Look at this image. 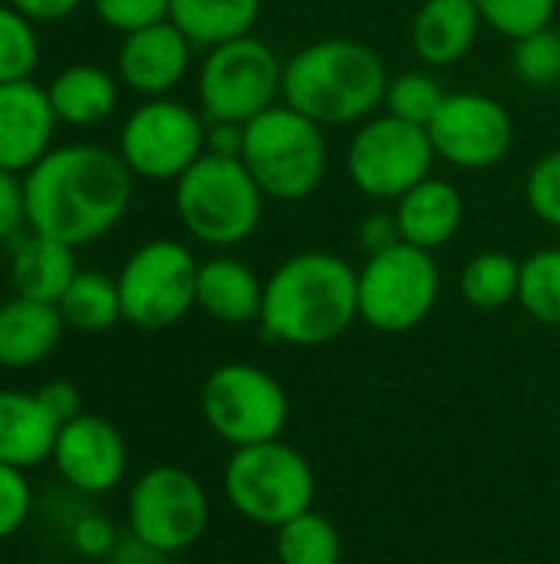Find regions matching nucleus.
Segmentation results:
<instances>
[{
    "instance_id": "1",
    "label": "nucleus",
    "mask_w": 560,
    "mask_h": 564,
    "mask_svg": "<svg viewBox=\"0 0 560 564\" xmlns=\"http://www.w3.org/2000/svg\"><path fill=\"white\" fill-rule=\"evenodd\" d=\"M135 175L119 149L73 142L50 149L23 175L26 228L83 248L109 235L129 212Z\"/></svg>"
},
{
    "instance_id": "2",
    "label": "nucleus",
    "mask_w": 560,
    "mask_h": 564,
    "mask_svg": "<svg viewBox=\"0 0 560 564\" xmlns=\"http://www.w3.org/2000/svg\"><path fill=\"white\" fill-rule=\"evenodd\" d=\"M360 321L356 271L333 251H297L264 281L261 337L284 347H323Z\"/></svg>"
},
{
    "instance_id": "3",
    "label": "nucleus",
    "mask_w": 560,
    "mask_h": 564,
    "mask_svg": "<svg viewBox=\"0 0 560 564\" xmlns=\"http://www.w3.org/2000/svg\"><path fill=\"white\" fill-rule=\"evenodd\" d=\"M389 69L383 56L347 36H327L284 59L281 102L323 129L360 126L383 109Z\"/></svg>"
},
{
    "instance_id": "4",
    "label": "nucleus",
    "mask_w": 560,
    "mask_h": 564,
    "mask_svg": "<svg viewBox=\"0 0 560 564\" xmlns=\"http://www.w3.org/2000/svg\"><path fill=\"white\" fill-rule=\"evenodd\" d=\"M241 162L271 202H304L310 198L330 165V149L323 126L274 102L251 122H244Z\"/></svg>"
},
{
    "instance_id": "5",
    "label": "nucleus",
    "mask_w": 560,
    "mask_h": 564,
    "mask_svg": "<svg viewBox=\"0 0 560 564\" xmlns=\"http://www.w3.org/2000/svg\"><path fill=\"white\" fill-rule=\"evenodd\" d=\"M175 215L182 228L208 248L244 245L264 218V192L251 178L241 159L205 152L175 182Z\"/></svg>"
},
{
    "instance_id": "6",
    "label": "nucleus",
    "mask_w": 560,
    "mask_h": 564,
    "mask_svg": "<svg viewBox=\"0 0 560 564\" xmlns=\"http://www.w3.org/2000/svg\"><path fill=\"white\" fill-rule=\"evenodd\" d=\"M221 482L231 509L261 529H281L284 522L304 516L314 509L317 496L314 466L284 440L234 449Z\"/></svg>"
},
{
    "instance_id": "7",
    "label": "nucleus",
    "mask_w": 560,
    "mask_h": 564,
    "mask_svg": "<svg viewBox=\"0 0 560 564\" xmlns=\"http://www.w3.org/2000/svg\"><path fill=\"white\" fill-rule=\"evenodd\" d=\"M442 274L432 251L416 245H393L380 254H366L356 271L360 321L380 334L416 330L436 307Z\"/></svg>"
},
{
    "instance_id": "8",
    "label": "nucleus",
    "mask_w": 560,
    "mask_h": 564,
    "mask_svg": "<svg viewBox=\"0 0 560 564\" xmlns=\"http://www.w3.org/2000/svg\"><path fill=\"white\" fill-rule=\"evenodd\" d=\"M284 59L254 33L205 50L198 109L208 122H251L281 102Z\"/></svg>"
},
{
    "instance_id": "9",
    "label": "nucleus",
    "mask_w": 560,
    "mask_h": 564,
    "mask_svg": "<svg viewBox=\"0 0 560 564\" xmlns=\"http://www.w3.org/2000/svg\"><path fill=\"white\" fill-rule=\"evenodd\" d=\"M208 430L231 449L281 440L290 420V400L281 380L254 364L215 367L198 397Z\"/></svg>"
},
{
    "instance_id": "10",
    "label": "nucleus",
    "mask_w": 560,
    "mask_h": 564,
    "mask_svg": "<svg viewBox=\"0 0 560 564\" xmlns=\"http://www.w3.org/2000/svg\"><path fill=\"white\" fill-rule=\"evenodd\" d=\"M436 149L426 126L376 112L356 126L347 145V175L373 202H399L413 185L432 175Z\"/></svg>"
},
{
    "instance_id": "11",
    "label": "nucleus",
    "mask_w": 560,
    "mask_h": 564,
    "mask_svg": "<svg viewBox=\"0 0 560 564\" xmlns=\"http://www.w3.org/2000/svg\"><path fill=\"white\" fill-rule=\"evenodd\" d=\"M116 284L125 324L139 330H165L195 307L198 261L188 245L152 238L125 258Z\"/></svg>"
},
{
    "instance_id": "12",
    "label": "nucleus",
    "mask_w": 560,
    "mask_h": 564,
    "mask_svg": "<svg viewBox=\"0 0 560 564\" xmlns=\"http://www.w3.org/2000/svg\"><path fill=\"white\" fill-rule=\"evenodd\" d=\"M129 535L158 555L188 552L208 532L211 506L205 486L182 466L145 469L125 499Z\"/></svg>"
},
{
    "instance_id": "13",
    "label": "nucleus",
    "mask_w": 560,
    "mask_h": 564,
    "mask_svg": "<svg viewBox=\"0 0 560 564\" xmlns=\"http://www.w3.org/2000/svg\"><path fill=\"white\" fill-rule=\"evenodd\" d=\"M208 119L178 99L158 96L135 106L119 132V155L135 178L178 182L205 155Z\"/></svg>"
},
{
    "instance_id": "14",
    "label": "nucleus",
    "mask_w": 560,
    "mask_h": 564,
    "mask_svg": "<svg viewBox=\"0 0 560 564\" xmlns=\"http://www.w3.org/2000/svg\"><path fill=\"white\" fill-rule=\"evenodd\" d=\"M429 139L439 162L462 172H485L512 152L515 122L495 96L459 89L442 99L429 122Z\"/></svg>"
},
{
    "instance_id": "15",
    "label": "nucleus",
    "mask_w": 560,
    "mask_h": 564,
    "mask_svg": "<svg viewBox=\"0 0 560 564\" xmlns=\"http://www.w3.org/2000/svg\"><path fill=\"white\" fill-rule=\"evenodd\" d=\"M50 463L76 496H106L119 489L129 473V446L119 426L83 410L76 420L59 426Z\"/></svg>"
},
{
    "instance_id": "16",
    "label": "nucleus",
    "mask_w": 560,
    "mask_h": 564,
    "mask_svg": "<svg viewBox=\"0 0 560 564\" xmlns=\"http://www.w3.org/2000/svg\"><path fill=\"white\" fill-rule=\"evenodd\" d=\"M191 53L195 46L188 43V36L172 20H162L122 36L116 53V76L125 89L145 99H158L188 76Z\"/></svg>"
},
{
    "instance_id": "17",
    "label": "nucleus",
    "mask_w": 560,
    "mask_h": 564,
    "mask_svg": "<svg viewBox=\"0 0 560 564\" xmlns=\"http://www.w3.org/2000/svg\"><path fill=\"white\" fill-rule=\"evenodd\" d=\"M56 122L46 86L33 79L0 83V169L26 175L53 149Z\"/></svg>"
},
{
    "instance_id": "18",
    "label": "nucleus",
    "mask_w": 560,
    "mask_h": 564,
    "mask_svg": "<svg viewBox=\"0 0 560 564\" xmlns=\"http://www.w3.org/2000/svg\"><path fill=\"white\" fill-rule=\"evenodd\" d=\"M482 26L475 0H422L409 26V46L429 69L455 66L472 53Z\"/></svg>"
},
{
    "instance_id": "19",
    "label": "nucleus",
    "mask_w": 560,
    "mask_h": 564,
    "mask_svg": "<svg viewBox=\"0 0 560 564\" xmlns=\"http://www.w3.org/2000/svg\"><path fill=\"white\" fill-rule=\"evenodd\" d=\"M195 307L228 327L257 324L264 307V281L251 264L231 254H215L198 261Z\"/></svg>"
},
{
    "instance_id": "20",
    "label": "nucleus",
    "mask_w": 560,
    "mask_h": 564,
    "mask_svg": "<svg viewBox=\"0 0 560 564\" xmlns=\"http://www.w3.org/2000/svg\"><path fill=\"white\" fill-rule=\"evenodd\" d=\"M393 215L399 225V238L406 245H416L422 251H439L459 235L465 218V202L449 178L429 175L396 202Z\"/></svg>"
},
{
    "instance_id": "21",
    "label": "nucleus",
    "mask_w": 560,
    "mask_h": 564,
    "mask_svg": "<svg viewBox=\"0 0 560 564\" xmlns=\"http://www.w3.org/2000/svg\"><path fill=\"white\" fill-rule=\"evenodd\" d=\"M66 321L56 304L13 294L0 304V367L30 370L40 367L63 340Z\"/></svg>"
},
{
    "instance_id": "22",
    "label": "nucleus",
    "mask_w": 560,
    "mask_h": 564,
    "mask_svg": "<svg viewBox=\"0 0 560 564\" xmlns=\"http://www.w3.org/2000/svg\"><path fill=\"white\" fill-rule=\"evenodd\" d=\"M76 271V248L56 238L26 228V235H17L10 241V288L20 297L56 304Z\"/></svg>"
},
{
    "instance_id": "23",
    "label": "nucleus",
    "mask_w": 560,
    "mask_h": 564,
    "mask_svg": "<svg viewBox=\"0 0 560 564\" xmlns=\"http://www.w3.org/2000/svg\"><path fill=\"white\" fill-rule=\"evenodd\" d=\"M59 423L46 413L36 393L0 390V463L13 469H36L53 456Z\"/></svg>"
},
{
    "instance_id": "24",
    "label": "nucleus",
    "mask_w": 560,
    "mask_h": 564,
    "mask_svg": "<svg viewBox=\"0 0 560 564\" xmlns=\"http://www.w3.org/2000/svg\"><path fill=\"white\" fill-rule=\"evenodd\" d=\"M46 96L59 122L76 129L99 126L119 106V76L92 63H73L46 83Z\"/></svg>"
},
{
    "instance_id": "25",
    "label": "nucleus",
    "mask_w": 560,
    "mask_h": 564,
    "mask_svg": "<svg viewBox=\"0 0 560 564\" xmlns=\"http://www.w3.org/2000/svg\"><path fill=\"white\" fill-rule=\"evenodd\" d=\"M168 20L195 50H211L254 33L261 20V0H172Z\"/></svg>"
},
{
    "instance_id": "26",
    "label": "nucleus",
    "mask_w": 560,
    "mask_h": 564,
    "mask_svg": "<svg viewBox=\"0 0 560 564\" xmlns=\"http://www.w3.org/2000/svg\"><path fill=\"white\" fill-rule=\"evenodd\" d=\"M66 327L79 334H102L122 321V301L116 278L102 271H76L63 297L56 301Z\"/></svg>"
},
{
    "instance_id": "27",
    "label": "nucleus",
    "mask_w": 560,
    "mask_h": 564,
    "mask_svg": "<svg viewBox=\"0 0 560 564\" xmlns=\"http://www.w3.org/2000/svg\"><path fill=\"white\" fill-rule=\"evenodd\" d=\"M518 284L521 261L505 251H482L469 258L459 274V291L475 311H502L508 304H518Z\"/></svg>"
},
{
    "instance_id": "28",
    "label": "nucleus",
    "mask_w": 560,
    "mask_h": 564,
    "mask_svg": "<svg viewBox=\"0 0 560 564\" xmlns=\"http://www.w3.org/2000/svg\"><path fill=\"white\" fill-rule=\"evenodd\" d=\"M274 535L277 564H340L343 558L340 529L317 509H307L304 516L284 522L281 529H274Z\"/></svg>"
},
{
    "instance_id": "29",
    "label": "nucleus",
    "mask_w": 560,
    "mask_h": 564,
    "mask_svg": "<svg viewBox=\"0 0 560 564\" xmlns=\"http://www.w3.org/2000/svg\"><path fill=\"white\" fill-rule=\"evenodd\" d=\"M521 311L548 327H560V248H541L521 261Z\"/></svg>"
},
{
    "instance_id": "30",
    "label": "nucleus",
    "mask_w": 560,
    "mask_h": 564,
    "mask_svg": "<svg viewBox=\"0 0 560 564\" xmlns=\"http://www.w3.org/2000/svg\"><path fill=\"white\" fill-rule=\"evenodd\" d=\"M446 96L449 93L439 86V79L429 69H406V73L389 76L386 96H383V112L429 129V122L436 119Z\"/></svg>"
},
{
    "instance_id": "31",
    "label": "nucleus",
    "mask_w": 560,
    "mask_h": 564,
    "mask_svg": "<svg viewBox=\"0 0 560 564\" xmlns=\"http://www.w3.org/2000/svg\"><path fill=\"white\" fill-rule=\"evenodd\" d=\"M40 59L36 23L10 3H0V83L30 79Z\"/></svg>"
},
{
    "instance_id": "32",
    "label": "nucleus",
    "mask_w": 560,
    "mask_h": 564,
    "mask_svg": "<svg viewBox=\"0 0 560 564\" xmlns=\"http://www.w3.org/2000/svg\"><path fill=\"white\" fill-rule=\"evenodd\" d=\"M475 7L482 23L512 43L551 26L558 13V0H475Z\"/></svg>"
},
{
    "instance_id": "33",
    "label": "nucleus",
    "mask_w": 560,
    "mask_h": 564,
    "mask_svg": "<svg viewBox=\"0 0 560 564\" xmlns=\"http://www.w3.org/2000/svg\"><path fill=\"white\" fill-rule=\"evenodd\" d=\"M512 69L525 86L548 89L560 83V33L554 26H545L531 36L515 40L512 50Z\"/></svg>"
},
{
    "instance_id": "34",
    "label": "nucleus",
    "mask_w": 560,
    "mask_h": 564,
    "mask_svg": "<svg viewBox=\"0 0 560 564\" xmlns=\"http://www.w3.org/2000/svg\"><path fill=\"white\" fill-rule=\"evenodd\" d=\"M525 202L538 221L560 231V149L545 152L525 178Z\"/></svg>"
},
{
    "instance_id": "35",
    "label": "nucleus",
    "mask_w": 560,
    "mask_h": 564,
    "mask_svg": "<svg viewBox=\"0 0 560 564\" xmlns=\"http://www.w3.org/2000/svg\"><path fill=\"white\" fill-rule=\"evenodd\" d=\"M89 3L109 30L125 36V33H135V30L168 20L172 0H89Z\"/></svg>"
},
{
    "instance_id": "36",
    "label": "nucleus",
    "mask_w": 560,
    "mask_h": 564,
    "mask_svg": "<svg viewBox=\"0 0 560 564\" xmlns=\"http://www.w3.org/2000/svg\"><path fill=\"white\" fill-rule=\"evenodd\" d=\"M33 512V489L23 469L0 463V542L13 539Z\"/></svg>"
},
{
    "instance_id": "37",
    "label": "nucleus",
    "mask_w": 560,
    "mask_h": 564,
    "mask_svg": "<svg viewBox=\"0 0 560 564\" xmlns=\"http://www.w3.org/2000/svg\"><path fill=\"white\" fill-rule=\"evenodd\" d=\"M66 535H69V545L83 555V558H109L119 545V532L116 525L102 516V512H92V509H83L79 516H73L66 522Z\"/></svg>"
},
{
    "instance_id": "38",
    "label": "nucleus",
    "mask_w": 560,
    "mask_h": 564,
    "mask_svg": "<svg viewBox=\"0 0 560 564\" xmlns=\"http://www.w3.org/2000/svg\"><path fill=\"white\" fill-rule=\"evenodd\" d=\"M26 228V205H23V178L0 169V245L13 241Z\"/></svg>"
},
{
    "instance_id": "39",
    "label": "nucleus",
    "mask_w": 560,
    "mask_h": 564,
    "mask_svg": "<svg viewBox=\"0 0 560 564\" xmlns=\"http://www.w3.org/2000/svg\"><path fill=\"white\" fill-rule=\"evenodd\" d=\"M36 397H40V403L46 406V413H50L59 426L69 423V420H76V416L83 413V397H79L76 383H69V380H46V383L36 390Z\"/></svg>"
},
{
    "instance_id": "40",
    "label": "nucleus",
    "mask_w": 560,
    "mask_h": 564,
    "mask_svg": "<svg viewBox=\"0 0 560 564\" xmlns=\"http://www.w3.org/2000/svg\"><path fill=\"white\" fill-rule=\"evenodd\" d=\"M356 241L366 254H380L393 245H399V225H396V215L393 212H373L360 221L356 228Z\"/></svg>"
},
{
    "instance_id": "41",
    "label": "nucleus",
    "mask_w": 560,
    "mask_h": 564,
    "mask_svg": "<svg viewBox=\"0 0 560 564\" xmlns=\"http://www.w3.org/2000/svg\"><path fill=\"white\" fill-rule=\"evenodd\" d=\"M241 145H244V122H208L205 152L241 159Z\"/></svg>"
},
{
    "instance_id": "42",
    "label": "nucleus",
    "mask_w": 560,
    "mask_h": 564,
    "mask_svg": "<svg viewBox=\"0 0 560 564\" xmlns=\"http://www.w3.org/2000/svg\"><path fill=\"white\" fill-rule=\"evenodd\" d=\"M7 3L20 10L30 23H56L83 7V0H7Z\"/></svg>"
},
{
    "instance_id": "43",
    "label": "nucleus",
    "mask_w": 560,
    "mask_h": 564,
    "mask_svg": "<svg viewBox=\"0 0 560 564\" xmlns=\"http://www.w3.org/2000/svg\"><path fill=\"white\" fill-rule=\"evenodd\" d=\"M0 390H3V387H0Z\"/></svg>"
}]
</instances>
